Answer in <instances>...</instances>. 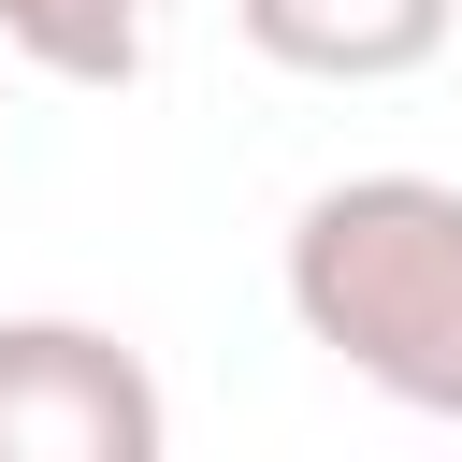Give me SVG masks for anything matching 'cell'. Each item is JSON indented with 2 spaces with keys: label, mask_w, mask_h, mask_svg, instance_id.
<instances>
[{
  "label": "cell",
  "mask_w": 462,
  "mask_h": 462,
  "mask_svg": "<svg viewBox=\"0 0 462 462\" xmlns=\"http://www.w3.org/2000/svg\"><path fill=\"white\" fill-rule=\"evenodd\" d=\"M159 375L87 318H0V462H159Z\"/></svg>",
  "instance_id": "obj_2"
},
{
  "label": "cell",
  "mask_w": 462,
  "mask_h": 462,
  "mask_svg": "<svg viewBox=\"0 0 462 462\" xmlns=\"http://www.w3.org/2000/svg\"><path fill=\"white\" fill-rule=\"evenodd\" d=\"M231 29L303 72V87H390V72H433L462 0H231Z\"/></svg>",
  "instance_id": "obj_3"
},
{
  "label": "cell",
  "mask_w": 462,
  "mask_h": 462,
  "mask_svg": "<svg viewBox=\"0 0 462 462\" xmlns=\"http://www.w3.org/2000/svg\"><path fill=\"white\" fill-rule=\"evenodd\" d=\"M289 318L404 419H462V188L346 173L289 217Z\"/></svg>",
  "instance_id": "obj_1"
},
{
  "label": "cell",
  "mask_w": 462,
  "mask_h": 462,
  "mask_svg": "<svg viewBox=\"0 0 462 462\" xmlns=\"http://www.w3.org/2000/svg\"><path fill=\"white\" fill-rule=\"evenodd\" d=\"M0 43L58 87H130L159 58V0H0Z\"/></svg>",
  "instance_id": "obj_4"
}]
</instances>
